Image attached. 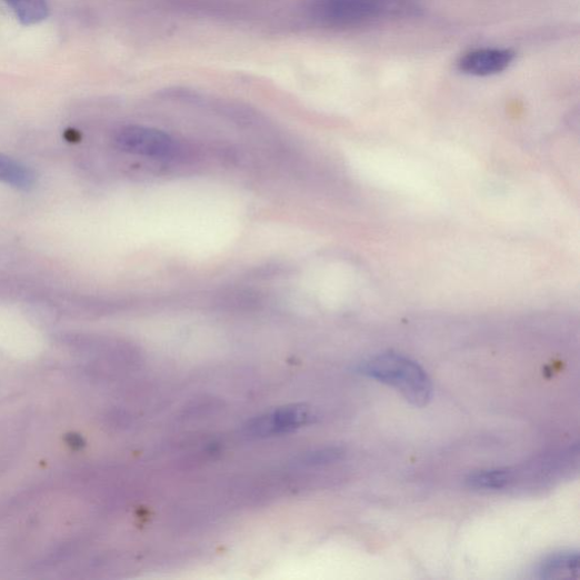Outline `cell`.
<instances>
[{
  "label": "cell",
  "instance_id": "obj_1",
  "mask_svg": "<svg viewBox=\"0 0 580 580\" xmlns=\"http://www.w3.org/2000/svg\"><path fill=\"white\" fill-rule=\"evenodd\" d=\"M359 372L392 387L417 408H424L432 398L433 388L429 376L409 358L393 353L380 354L362 363Z\"/></svg>",
  "mask_w": 580,
  "mask_h": 580
},
{
  "label": "cell",
  "instance_id": "obj_2",
  "mask_svg": "<svg viewBox=\"0 0 580 580\" xmlns=\"http://www.w3.org/2000/svg\"><path fill=\"white\" fill-rule=\"evenodd\" d=\"M411 0H319L314 16L333 26H353L414 14Z\"/></svg>",
  "mask_w": 580,
  "mask_h": 580
},
{
  "label": "cell",
  "instance_id": "obj_3",
  "mask_svg": "<svg viewBox=\"0 0 580 580\" xmlns=\"http://www.w3.org/2000/svg\"><path fill=\"white\" fill-rule=\"evenodd\" d=\"M120 150L152 159L173 160L183 156V147L170 136L149 128L127 127L113 136Z\"/></svg>",
  "mask_w": 580,
  "mask_h": 580
},
{
  "label": "cell",
  "instance_id": "obj_4",
  "mask_svg": "<svg viewBox=\"0 0 580 580\" xmlns=\"http://www.w3.org/2000/svg\"><path fill=\"white\" fill-rule=\"evenodd\" d=\"M314 413L308 406L294 404L253 419L244 427V433L263 438L292 432L313 422Z\"/></svg>",
  "mask_w": 580,
  "mask_h": 580
},
{
  "label": "cell",
  "instance_id": "obj_5",
  "mask_svg": "<svg viewBox=\"0 0 580 580\" xmlns=\"http://www.w3.org/2000/svg\"><path fill=\"white\" fill-rule=\"evenodd\" d=\"M516 52L506 48H481L463 53L457 69L472 77H492L504 72L514 61Z\"/></svg>",
  "mask_w": 580,
  "mask_h": 580
},
{
  "label": "cell",
  "instance_id": "obj_6",
  "mask_svg": "<svg viewBox=\"0 0 580 580\" xmlns=\"http://www.w3.org/2000/svg\"><path fill=\"white\" fill-rule=\"evenodd\" d=\"M579 554L577 551H560L543 559L538 567L541 579L578 577Z\"/></svg>",
  "mask_w": 580,
  "mask_h": 580
},
{
  "label": "cell",
  "instance_id": "obj_7",
  "mask_svg": "<svg viewBox=\"0 0 580 580\" xmlns=\"http://www.w3.org/2000/svg\"><path fill=\"white\" fill-rule=\"evenodd\" d=\"M0 183L20 191H29L36 183V176L27 166L0 154Z\"/></svg>",
  "mask_w": 580,
  "mask_h": 580
},
{
  "label": "cell",
  "instance_id": "obj_8",
  "mask_svg": "<svg viewBox=\"0 0 580 580\" xmlns=\"http://www.w3.org/2000/svg\"><path fill=\"white\" fill-rule=\"evenodd\" d=\"M517 479V472L510 469L479 471L471 474L467 484L478 491H501L510 488Z\"/></svg>",
  "mask_w": 580,
  "mask_h": 580
},
{
  "label": "cell",
  "instance_id": "obj_9",
  "mask_svg": "<svg viewBox=\"0 0 580 580\" xmlns=\"http://www.w3.org/2000/svg\"><path fill=\"white\" fill-rule=\"evenodd\" d=\"M6 2L17 18L28 26L39 23L48 16L46 0H6Z\"/></svg>",
  "mask_w": 580,
  "mask_h": 580
}]
</instances>
